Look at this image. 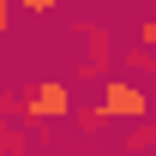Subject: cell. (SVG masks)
<instances>
[{"mask_svg": "<svg viewBox=\"0 0 156 156\" xmlns=\"http://www.w3.org/2000/svg\"><path fill=\"white\" fill-rule=\"evenodd\" d=\"M144 42L156 48V0H150V18H144Z\"/></svg>", "mask_w": 156, "mask_h": 156, "instance_id": "6", "label": "cell"}, {"mask_svg": "<svg viewBox=\"0 0 156 156\" xmlns=\"http://www.w3.org/2000/svg\"><path fill=\"white\" fill-rule=\"evenodd\" d=\"M102 108H108L114 120H144L156 108V90H144L138 72H108L102 78Z\"/></svg>", "mask_w": 156, "mask_h": 156, "instance_id": "1", "label": "cell"}, {"mask_svg": "<svg viewBox=\"0 0 156 156\" xmlns=\"http://www.w3.org/2000/svg\"><path fill=\"white\" fill-rule=\"evenodd\" d=\"M156 144V126L150 120H132V132H126V150H150Z\"/></svg>", "mask_w": 156, "mask_h": 156, "instance_id": "4", "label": "cell"}, {"mask_svg": "<svg viewBox=\"0 0 156 156\" xmlns=\"http://www.w3.org/2000/svg\"><path fill=\"white\" fill-rule=\"evenodd\" d=\"M120 66H126V72H138V78H144V72L156 78V48H150V42H144V36H138L132 48H126V54H120Z\"/></svg>", "mask_w": 156, "mask_h": 156, "instance_id": "3", "label": "cell"}, {"mask_svg": "<svg viewBox=\"0 0 156 156\" xmlns=\"http://www.w3.org/2000/svg\"><path fill=\"white\" fill-rule=\"evenodd\" d=\"M66 114H72V78H36L30 96H24V120L48 126V120H66Z\"/></svg>", "mask_w": 156, "mask_h": 156, "instance_id": "2", "label": "cell"}, {"mask_svg": "<svg viewBox=\"0 0 156 156\" xmlns=\"http://www.w3.org/2000/svg\"><path fill=\"white\" fill-rule=\"evenodd\" d=\"M60 6H66V0H24V12H42V18H48V12H60Z\"/></svg>", "mask_w": 156, "mask_h": 156, "instance_id": "5", "label": "cell"}]
</instances>
